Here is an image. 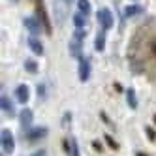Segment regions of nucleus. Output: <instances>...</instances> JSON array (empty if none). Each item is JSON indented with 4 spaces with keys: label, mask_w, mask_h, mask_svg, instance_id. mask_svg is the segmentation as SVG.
<instances>
[{
    "label": "nucleus",
    "mask_w": 156,
    "mask_h": 156,
    "mask_svg": "<svg viewBox=\"0 0 156 156\" xmlns=\"http://www.w3.org/2000/svg\"><path fill=\"white\" fill-rule=\"evenodd\" d=\"M136 40H139V45L136 41L130 43V49H137V55H128L130 58V66L133 72H156L154 64H156V34L154 28H143L139 34L133 36Z\"/></svg>",
    "instance_id": "obj_1"
},
{
    "label": "nucleus",
    "mask_w": 156,
    "mask_h": 156,
    "mask_svg": "<svg viewBox=\"0 0 156 156\" xmlns=\"http://www.w3.org/2000/svg\"><path fill=\"white\" fill-rule=\"evenodd\" d=\"M0 147H2V152L8 156L15 151V141H13V133L9 130H2L0 133Z\"/></svg>",
    "instance_id": "obj_2"
},
{
    "label": "nucleus",
    "mask_w": 156,
    "mask_h": 156,
    "mask_svg": "<svg viewBox=\"0 0 156 156\" xmlns=\"http://www.w3.org/2000/svg\"><path fill=\"white\" fill-rule=\"evenodd\" d=\"M23 23H25L27 30L30 32V34H34V36H38L40 32H41V30L45 32V28H43V23L40 21V17H38L36 13H34V17H27V19L23 21Z\"/></svg>",
    "instance_id": "obj_3"
},
{
    "label": "nucleus",
    "mask_w": 156,
    "mask_h": 156,
    "mask_svg": "<svg viewBox=\"0 0 156 156\" xmlns=\"http://www.w3.org/2000/svg\"><path fill=\"white\" fill-rule=\"evenodd\" d=\"M98 23H100V27H102V30H111V27L115 25L113 13H111L107 8L100 9V12H98Z\"/></svg>",
    "instance_id": "obj_4"
},
{
    "label": "nucleus",
    "mask_w": 156,
    "mask_h": 156,
    "mask_svg": "<svg viewBox=\"0 0 156 156\" xmlns=\"http://www.w3.org/2000/svg\"><path fill=\"white\" fill-rule=\"evenodd\" d=\"M90 70H92L90 58H88V57H81V58H79V68H77V73H79V81L87 83L88 77H90Z\"/></svg>",
    "instance_id": "obj_5"
},
{
    "label": "nucleus",
    "mask_w": 156,
    "mask_h": 156,
    "mask_svg": "<svg viewBox=\"0 0 156 156\" xmlns=\"http://www.w3.org/2000/svg\"><path fill=\"white\" fill-rule=\"evenodd\" d=\"M72 2H73V0H55V13H57L58 21H62V17H66Z\"/></svg>",
    "instance_id": "obj_6"
},
{
    "label": "nucleus",
    "mask_w": 156,
    "mask_h": 156,
    "mask_svg": "<svg viewBox=\"0 0 156 156\" xmlns=\"http://www.w3.org/2000/svg\"><path fill=\"white\" fill-rule=\"evenodd\" d=\"M81 53H83V40L73 36L70 40V55L75 57V58H81Z\"/></svg>",
    "instance_id": "obj_7"
},
{
    "label": "nucleus",
    "mask_w": 156,
    "mask_h": 156,
    "mask_svg": "<svg viewBox=\"0 0 156 156\" xmlns=\"http://www.w3.org/2000/svg\"><path fill=\"white\" fill-rule=\"evenodd\" d=\"M32 120H34V113H32V111H30L28 107H25V109L19 113V122H21V128L28 130V128H30V124H32Z\"/></svg>",
    "instance_id": "obj_8"
},
{
    "label": "nucleus",
    "mask_w": 156,
    "mask_h": 156,
    "mask_svg": "<svg viewBox=\"0 0 156 156\" xmlns=\"http://www.w3.org/2000/svg\"><path fill=\"white\" fill-rule=\"evenodd\" d=\"M47 136V128L45 126H36V128H32L28 133H27V139L28 141H40Z\"/></svg>",
    "instance_id": "obj_9"
},
{
    "label": "nucleus",
    "mask_w": 156,
    "mask_h": 156,
    "mask_svg": "<svg viewBox=\"0 0 156 156\" xmlns=\"http://www.w3.org/2000/svg\"><path fill=\"white\" fill-rule=\"evenodd\" d=\"M15 98H17V102H19V104H27V102H28V98H30L28 87H27V85H19V87L15 88Z\"/></svg>",
    "instance_id": "obj_10"
},
{
    "label": "nucleus",
    "mask_w": 156,
    "mask_h": 156,
    "mask_svg": "<svg viewBox=\"0 0 156 156\" xmlns=\"http://www.w3.org/2000/svg\"><path fill=\"white\" fill-rule=\"evenodd\" d=\"M28 45H30V51L34 53V55H38V57H41V55H43V45H41V41L36 36L28 38Z\"/></svg>",
    "instance_id": "obj_11"
},
{
    "label": "nucleus",
    "mask_w": 156,
    "mask_h": 156,
    "mask_svg": "<svg viewBox=\"0 0 156 156\" xmlns=\"http://www.w3.org/2000/svg\"><path fill=\"white\" fill-rule=\"evenodd\" d=\"M126 102H128L130 109H137V105H139L137 96H136V90H133L132 87H130V88H126Z\"/></svg>",
    "instance_id": "obj_12"
},
{
    "label": "nucleus",
    "mask_w": 156,
    "mask_h": 156,
    "mask_svg": "<svg viewBox=\"0 0 156 156\" xmlns=\"http://www.w3.org/2000/svg\"><path fill=\"white\" fill-rule=\"evenodd\" d=\"M0 107H2V111H4V113H8V115H13V105H12V102H9V98H8L6 94H2V96H0Z\"/></svg>",
    "instance_id": "obj_13"
},
{
    "label": "nucleus",
    "mask_w": 156,
    "mask_h": 156,
    "mask_svg": "<svg viewBox=\"0 0 156 156\" xmlns=\"http://www.w3.org/2000/svg\"><path fill=\"white\" fill-rule=\"evenodd\" d=\"M94 47H96V51H100V53L105 49V30H102V32L96 36V40H94Z\"/></svg>",
    "instance_id": "obj_14"
},
{
    "label": "nucleus",
    "mask_w": 156,
    "mask_h": 156,
    "mask_svg": "<svg viewBox=\"0 0 156 156\" xmlns=\"http://www.w3.org/2000/svg\"><path fill=\"white\" fill-rule=\"evenodd\" d=\"M73 25H75L77 28H85V27H87V15L81 13V12H77V13L73 15Z\"/></svg>",
    "instance_id": "obj_15"
},
{
    "label": "nucleus",
    "mask_w": 156,
    "mask_h": 156,
    "mask_svg": "<svg viewBox=\"0 0 156 156\" xmlns=\"http://www.w3.org/2000/svg\"><path fill=\"white\" fill-rule=\"evenodd\" d=\"M143 12V8L141 6H128L124 8V17H133V15H139Z\"/></svg>",
    "instance_id": "obj_16"
},
{
    "label": "nucleus",
    "mask_w": 156,
    "mask_h": 156,
    "mask_svg": "<svg viewBox=\"0 0 156 156\" xmlns=\"http://www.w3.org/2000/svg\"><path fill=\"white\" fill-rule=\"evenodd\" d=\"M77 9H79L81 13L88 15L90 13V2H88V0H77Z\"/></svg>",
    "instance_id": "obj_17"
},
{
    "label": "nucleus",
    "mask_w": 156,
    "mask_h": 156,
    "mask_svg": "<svg viewBox=\"0 0 156 156\" xmlns=\"http://www.w3.org/2000/svg\"><path fill=\"white\" fill-rule=\"evenodd\" d=\"M25 68H27V72H30V73H36V72H38V64H36L34 60H27V62H25Z\"/></svg>",
    "instance_id": "obj_18"
},
{
    "label": "nucleus",
    "mask_w": 156,
    "mask_h": 156,
    "mask_svg": "<svg viewBox=\"0 0 156 156\" xmlns=\"http://www.w3.org/2000/svg\"><path fill=\"white\" fill-rule=\"evenodd\" d=\"M104 139H105V143H107V145H109V147L113 149V151H119V143L113 139V136H109V133H107V136H105Z\"/></svg>",
    "instance_id": "obj_19"
},
{
    "label": "nucleus",
    "mask_w": 156,
    "mask_h": 156,
    "mask_svg": "<svg viewBox=\"0 0 156 156\" xmlns=\"http://www.w3.org/2000/svg\"><path fill=\"white\" fill-rule=\"evenodd\" d=\"M145 133H147V139H149L151 143H154V141H156V132H154L151 126H147V128H145Z\"/></svg>",
    "instance_id": "obj_20"
},
{
    "label": "nucleus",
    "mask_w": 156,
    "mask_h": 156,
    "mask_svg": "<svg viewBox=\"0 0 156 156\" xmlns=\"http://www.w3.org/2000/svg\"><path fill=\"white\" fill-rule=\"evenodd\" d=\"M70 156H81V154H79V145H77L75 139H72V151H70Z\"/></svg>",
    "instance_id": "obj_21"
},
{
    "label": "nucleus",
    "mask_w": 156,
    "mask_h": 156,
    "mask_svg": "<svg viewBox=\"0 0 156 156\" xmlns=\"http://www.w3.org/2000/svg\"><path fill=\"white\" fill-rule=\"evenodd\" d=\"M100 119L104 120V124H107L109 128H113V130H115V124H113V122H111V119H109V117H107V115L104 113V111H102V113H100Z\"/></svg>",
    "instance_id": "obj_22"
},
{
    "label": "nucleus",
    "mask_w": 156,
    "mask_h": 156,
    "mask_svg": "<svg viewBox=\"0 0 156 156\" xmlns=\"http://www.w3.org/2000/svg\"><path fill=\"white\" fill-rule=\"evenodd\" d=\"M30 156H47V152H45V149H38V151H34Z\"/></svg>",
    "instance_id": "obj_23"
},
{
    "label": "nucleus",
    "mask_w": 156,
    "mask_h": 156,
    "mask_svg": "<svg viewBox=\"0 0 156 156\" xmlns=\"http://www.w3.org/2000/svg\"><path fill=\"white\" fill-rule=\"evenodd\" d=\"M38 96L40 98L45 96V85H38Z\"/></svg>",
    "instance_id": "obj_24"
},
{
    "label": "nucleus",
    "mask_w": 156,
    "mask_h": 156,
    "mask_svg": "<svg viewBox=\"0 0 156 156\" xmlns=\"http://www.w3.org/2000/svg\"><path fill=\"white\" fill-rule=\"evenodd\" d=\"M92 147L96 149V152H104V149H102V143H100V141H92Z\"/></svg>",
    "instance_id": "obj_25"
},
{
    "label": "nucleus",
    "mask_w": 156,
    "mask_h": 156,
    "mask_svg": "<svg viewBox=\"0 0 156 156\" xmlns=\"http://www.w3.org/2000/svg\"><path fill=\"white\" fill-rule=\"evenodd\" d=\"M70 119H72V113H66V115L62 117V124L68 126V124H70Z\"/></svg>",
    "instance_id": "obj_26"
},
{
    "label": "nucleus",
    "mask_w": 156,
    "mask_h": 156,
    "mask_svg": "<svg viewBox=\"0 0 156 156\" xmlns=\"http://www.w3.org/2000/svg\"><path fill=\"white\" fill-rule=\"evenodd\" d=\"M136 156H147L145 152H136Z\"/></svg>",
    "instance_id": "obj_27"
},
{
    "label": "nucleus",
    "mask_w": 156,
    "mask_h": 156,
    "mask_svg": "<svg viewBox=\"0 0 156 156\" xmlns=\"http://www.w3.org/2000/svg\"><path fill=\"white\" fill-rule=\"evenodd\" d=\"M152 120H154V122H156V115H154V119H152Z\"/></svg>",
    "instance_id": "obj_28"
},
{
    "label": "nucleus",
    "mask_w": 156,
    "mask_h": 156,
    "mask_svg": "<svg viewBox=\"0 0 156 156\" xmlns=\"http://www.w3.org/2000/svg\"><path fill=\"white\" fill-rule=\"evenodd\" d=\"M34 2H36V0H34Z\"/></svg>",
    "instance_id": "obj_29"
}]
</instances>
